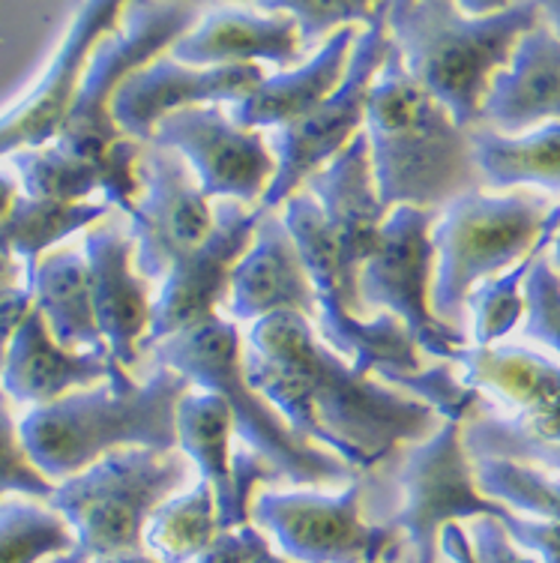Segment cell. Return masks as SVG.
<instances>
[{
    "label": "cell",
    "instance_id": "1",
    "mask_svg": "<svg viewBox=\"0 0 560 563\" xmlns=\"http://www.w3.org/2000/svg\"><path fill=\"white\" fill-rule=\"evenodd\" d=\"M246 347L249 387L279 411L297 438L342 459L354 474L441 429V417L422 401L356 375L303 314H270L252 324Z\"/></svg>",
    "mask_w": 560,
    "mask_h": 563
},
{
    "label": "cell",
    "instance_id": "2",
    "mask_svg": "<svg viewBox=\"0 0 560 563\" xmlns=\"http://www.w3.org/2000/svg\"><path fill=\"white\" fill-rule=\"evenodd\" d=\"M363 126L377 198L387 210H443L453 198L483 189L471 130L408 76L393 43L369 87Z\"/></svg>",
    "mask_w": 560,
    "mask_h": 563
},
{
    "label": "cell",
    "instance_id": "3",
    "mask_svg": "<svg viewBox=\"0 0 560 563\" xmlns=\"http://www.w3.org/2000/svg\"><path fill=\"white\" fill-rule=\"evenodd\" d=\"M542 22L539 3H504L464 15L450 0L387 3V33L408 76L462 126L476 130L492 78L507 69L518 40Z\"/></svg>",
    "mask_w": 560,
    "mask_h": 563
},
{
    "label": "cell",
    "instance_id": "4",
    "mask_svg": "<svg viewBox=\"0 0 560 563\" xmlns=\"http://www.w3.org/2000/svg\"><path fill=\"white\" fill-rule=\"evenodd\" d=\"M189 387L184 375L156 366L130 393L99 384L33 408L19 422V438L40 474L61 483L118 450L172 453L177 450V405Z\"/></svg>",
    "mask_w": 560,
    "mask_h": 563
},
{
    "label": "cell",
    "instance_id": "5",
    "mask_svg": "<svg viewBox=\"0 0 560 563\" xmlns=\"http://www.w3.org/2000/svg\"><path fill=\"white\" fill-rule=\"evenodd\" d=\"M151 354L160 368H172L201 393H213L226 401L234 434L246 450L276 467L282 479L294 486H321L356 477L342 459L297 438L279 411H273L255 387H249L243 336L234 321L213 314L193 330L153 345Z\"/></svg>",
    "mask_w": 560,
    "mask_h": 563
},
{
    "label": "cell",
    "instance_id": "6",
    "mask_svg": "<svg viewBox=\"0 0 560 563\" xmlns=\"http://www.w3.org/2000/svg\"><path fill=\"white\" fill-rule=\"evenodd\" d=\"M455 363L483 393L462 426L468 459H509L560 477V363L525 345H468Z\"/></svg>",
    "mask_w": 560,
    "mask_h": 563
},
{
    "label": "cell",
    "instance_id": "7",
    "mask_svg": "<svg viewBox=\"0 0 560 563\" xmlns=\"http://www.w3.org/2000/svg\"><path fill=\"white\" fill-rule=\"evenodd\" d=\"M193 479L184 453L118 450L54 486L48 509L69 525L73 552L48 563H94L102 558L144 552V528L156 509L180 495Z\"/></svg>",
    "mask_w": 560,
    "mask_h": 563
},
{
    "label": "cell",
    "instance_id": "8",
    "mask_svg": "<svg viewBox=\"0 0 560 563\" xmlns=\"http://www.w3.org/2000/svg\"><path fill=\"white\" fill-rule=\"evenodd\" d=\"M551 201L537 192L474 189L443 207L431 228L435 276L429 303L435 318L462 330L464 300L476 285L525 258L549 222Z\"/></svg>",
    "mask_w": 560,
    "mask_h": 563
},
{
    "label": "cell",
    "instance_id": "9",
    "mask_svg": "<svg viewBox=\"0 0 560 563\" xmlns=\"http://www.w3.org/2000/svg\"><path fill=\"white\" fill-rule=\"evenodd\" d=\"M282 222L297 243L303 267L312 279L318 318L315 330L323 345L339 357H351L356 375H389V372H420V347L393 314L366 318L356 297V276L348 271L323 213L306 189L294 192L282 205Z\"/></svg>",
    "mask_w": 560,
    "mask_h": 563
},
{
    "label": "cell",
    "instance_id": "10",
    "mask_svg": "<svg viewBox=\"0 0 560 563\" xmlns=\"http://www.w3.org/2000/svg\"><path fill=\"white\" fill-rule=\"evenodd\" d=\"M389 479L387 528L405 537L410 563H438V537L447 525L497 519L504 528L516 512L485 498L474 483V465L464 453L462 426L441 429L402 453Z\"/></svg>",
    "mask_w": 560,
    "mask_h": 563
},
{
    "label": "cell",
    "instance_id": "11",
    "mask_svg": "<svg viewBox=\"0 0 560 563\" xmlns=\"http://www.w3.org/2000/svg\"><path fill=\"white\" fill-rule=\"evenodd\" d=\"M123 31L108 33L90 52L76 102L69 109L57 147L87 163H99L123 132L111 118V99L120 85L144 66L160 60L201 22L205 7L198 3H130L123 7Z\"/></svg>",
    "mask_w": 560,
    "mask_h": 563
},
{
    "label": "cell",
    "instance_id": "12",
    "mask_svg": "<svg viewBox=\"0 0 560 563\" xmlns=\"http://www.w3.org/2000/svg\"><path fill=\"white\" fill-rule=\"evenodd\" d=\"M438 210L396 207L389 210L375 252L356 273V297L363 309H387L414 345L431 357L459 360L471 342L462 330L435 318L429 303L431 273H435V246L431 228Z\"/></svg>",
    "mask_w": 560,
    "mask_h": 563
},
{
    "label": "cell",
    "instance_id": "13",
    "mask_svg": "<svg viewBox=\"0 0 560 563\" xmlns=\"http://www.w3.org/2000/svg\"><path fill=\"white\" fill-rule=\"evenodd\" d=\"M387 52V3H375V15L369 19L366 31L356 36L339 87L306 118L294 120L292 126L273 130V139H267L270 153L276 159V174L261 198V210L273 213L276 207L285 205L294 192H300V186H306L315 172H321L323 165L345 147L348 141L360 135L363 120H366L369 87L375 81Z\"/></svg>",
    "mask_w": 560,
    "mask_h": 563
},
{
    "label": "cell",
    "instance_id": "14",
    "mask_svg": "<svg viewBox=\"0 0 560 563\" xmlns=\"http://www.w3.org/2000/svg\"><path fill=\"white\" fill-rule=\"evenodd\" d=\"M360 498V477L339 495L261 492L252 498L249 519L294 563H399L405 537L387 525H369Z\"/></svg>",
    "mask_w": 560,
    "mask_h": 563
},
{
    "label": "cell",
    "instance_id": "15",
    "mask_svg": "<svg viewBox=\"0 0 560 563\" xmlns=\"http://www.w3.org/2000/svg\"><path fill=\"white\" fill-rule=\"evenodd\" d=\"M151 144L174 151L193 172L201 196L259 207L276 159L261 132L240 130L219 106L174 111L153 130Z\"/></svg>",
    "mask_w": 560,
    "mask_h": 563
},
{
    "label": "cell",
    "instance_id": "16",
    "mask_svg": "<svg viewBox=\"0 0 560 563\" xmlns=\"http://www.w3.org/2000/svg\"><path fill=\"white\" fill-rule=\"evenodd\" d=\"M264 210L226 201L213 210V228L189 255L174 261L162 276L160 294L151 303V327L141 347H153L165 339L193 330L213 318L231 288V273L255 238Z\"/></svg>",
    "mask_w": 560,
    "mask_h": 563
},
{
    "label": "cell",
    "instance_id": "17",
    "mask_svg": "<svg viewBox=\"0 0 560 563\" xmlns=\"http://www.w3.org/2000/svg\"><path fill=\"white\" fill-rule=\"evenodd\" d=\"M141 196L130 217L132 264L144 282L162 279L174 261L201 243L213 228L210 201L174 151L147 144L139 159Z\"/></svg>",
    "mask_w": 560,
    "mask_h": 563
},
{
    "label": "cell",
    "instance_id": "18",
    "mask_svg": "<svg viewBox=\"0 0 560 563\" xmlns=\"http://www.w3.org/2000/svg\"><path fill=\"white\" fill-rule=\"evenodd\" d=\"M123 3H81L54 52L52 64L31 93L0 118V159L19 151H40L57 141L76 102L90 52L99 40L118 31Z\"/></svg>",
    "mask_w": 560,
    "mask_h": 563
},
{
    "label": "cell",
    "instance_id": "19",
    "mask_svg": "<svg viewBox=\"0 0 560 563\" xmlns=\"http://www.w3.org/2000/svg\"><path fill=\"white\" fill-rule=\"evenodd\" d=\"M264 81L261 66H184L160 57L130 76L111 99V118L132 141L151 144L162 120L184 109L234 106Z\"/></svg>",
    "mask_w": 560,
    "mask_h": 563
},
{
    "label": "cell",
    "instance_id": "20",
    "mask_svg": "<svg viewBox=\"0 0 560 563\" xmlns=\"http://www.w3.org/2000/svg\"><path fill=\"white\" fill-rule=\"evenodd\" d=\"M106 380L114 393H130L135 380L108 351H66L52 339L43 314L31 309L15 330L0 363V390L22 405H52L73 390Z\"/></svg>",
    "mask_w": 560,
    "mask_h": 563
},
{
    "label": "cell",
    "instance_id": "21",
    "mask_svg": "<svg viewBox=\"0 0 560 563\" xmlns=\"http://www.w3.org/2000/svg\"><path fill=\"white\" fill-rule=\"evenodd\" d=\"M172 60L184 66H300L306 60L300 31L273 3L210 7L201 22L174 43Z\"/></svg>",
    "mask_w": 560,
    "mask_h": 563
},
{
    "label": "cell",
    "instance_id": "22",
    "mask_svg": "<svg viewBox=\"0 0 560 563\" xmlns=\"http://www.w3.org/2000/svg\"><path fill=\"white\" fill-rule=\"evenodd\" d=\"M228 312L234 321L259 324L270 314L294 312L306 321L318 318L312 279L303 267L297 243L282 217L264 210L255 238L231 273Z\"/></svg>",
    "mask_w": 560,
    "mask_h": 563
},
{
    "label": "cell",
    "instance_id": "23",
    "mask_svg": "<svg viewBox=\"0 0 560 563\" xmlns=\"http://www.w3.org/2000/svg\"><path fill=\"white\" fill-rule=\"evenodd\" d=\"M132 255H135L132 238L120 228L87 231L85 258L90 271V288H94L99 336L114 363L127 372L139 363L141 342L151 327L147 282L132 267Z\"/></svg>",
    "mask_w": 560,
    "mask_h": 563
},
{
    "label": "cell",
    "instance_id": "24",
    "mask_svg": "<svg viewBox=\"0 0 560 563\" xmlns=\"http://www.w3.org/2000/svg\"><path fill=\"white\" fill-rule=\"evenodd\" d=\"M306 192L321 207L342 264L356 276L375 252L389 213L377 198L366 135H354L321 172H315L306 180Z\"/></svg>",
    "mask_w": 560,
    "mask_h": 563
},
{
    "label": "cell",
    "instance_id": "25",
    "mask_svg": "<svg viewBox=\"0 0 560 563\" xmlns=\"http://www.w3.org/2000/svg\"><path fill=\"white\" fill-rule=\"evenodd\" d=\"M546 123H560V40L539 22L518 40L507 69L492 78L480 126L525 135Z\"/></svg>",
    "mask_w": 560,
    "mask_h": 563
},
{
    "label": "cell",
    "instance_id": "26",
    "mask_svg": "<svg viewBox=\"0 0 560 563\" xmlns=\"http://www.w3.org/2000/svg\"><path fill=\"white\" fill-rule=\"evenodd\" d=\"M356 36H360L356 27H342L300 66H294L288 73L264 76V81L249 97L231 106L228 118L234 120L240 130L252 132L282 130V126H292L294 120L306 118L339 87Z\"/></svg>",
    "mask_w": 560,
    "mask_h": 563
},
{
    "label": "cell",
    "instance_id": "27",
    "mask_svg": "<svg viewBox=\"0 0 560 563\" xmlns=\"http://www.w3.org/2000/svg\"><path fill=\"white\" fill-rule=\"evenodd\" d=\"M33 309L43 314L48 333L66 351H108L99 336L97 309L87 258L76 250L52 252L24 273Z\"/></svg>",
    "mask_w": 560,
    "mask_h": 563
},
{
    "label": "cell",
    "instance_id": "28",
    "mask_svg": "<svg viewBox=\"0 0 560 563\" xmlns=\"http://www.w3.org/2000/svg\"><path fill=\"white\" fill-rule=\"evenodd\" d=\"M471 147L483 186L560 192V123H546L525 135H497L476 126Z\"/></svg>",
    "mask_w": 560,
    "mask_h": 563
},
{
    "label": "cell",
    "instance_id": "29",
    "mask_svg": "<svg viewBox=\"0 0 560 563\" xmlns=\"http://www.w3.org/2000/svg\"><path fill=\"white\" fill-rule=\"evenodd\" d=\"M231 411L213 393H186L177 405V450L193 462L216 495L219 531L231 516Z\"/></svg>",
    "mask_w": 560,
    "mask_h": 563
},
{
    "label": "cell",
    "instance_id": "30",
    "mask_svg": "<svg viewBox=\"0 0 560 563\" xmlns=\"http://www.w3.org/2000/svg\"><path fill=\"white\" fill-rule=\"evenodd\" d=\"M219 533L216 495L205 479L162 504L144 528V545L160 563H193Z\"/></svg>",
    "mask_w": 560,
    "mask_h": 563
},
{
    "label": "cell",
    "instance_id": "31",
    "mask_svg": "<svg viewBox=\"0 0 560 563\" xmlns=\"http://www.w3.org/2000/svg\"><path fill=\"white\" fill-rule=\"evenodd\" d=\"M108 207L102 205H57V201H36L19 196L15 205L0 222V243L24 264V273L33 271L45 252L57 246L61 240L73 238L94 222L106 217Z\"/></svg>",
    "mask_w": 560,
    "mask_h": 563
},
{
    "label": "cell",
    "instance_id": "32",
    "mask_svg": "<svg viewBox=\"0 0 560 563\" xmlns=\"http://www.w3.org/2000/svg\"><path fill=\"white\" fill-rule=\"evenodd\" d=\"M558 225L560 205H554L549 213V222L542 228V238L537 240V246L518 264H513L509 271L485 279L483 285H476L474 291L468 294L464 309H471V318H474V347L501 345V339L509 336L518 327V321L525 318V279H528L530 267L537 264L539 255L549 252Z\"/></svg>",
    "mask_w": 560,
    "mask_h": 563
},
{
    "label": "cell",
    "instance_id": "33",
    "mask_svg": "<svg viewBox=\"0 0 560 563\" xmlns=\"http://www.w3.org/2000/svg\"><path fill=\"white\" fill-rule=\"evenodd\" d=\"M474 483L509 512L560 525V477L509 459H474Z\"/></svg>",
    "mask_w": 560,
    "mask_h": 563
},
{
    "label": "cell",
    "instance_id": "34",
    "mask_svg": "<svg viewBox=\"0 0 560 563\" xmlns=\"http://www.w3.org/2000/svg\"><path fill=\"white\" fill-rule=\"evenodd\" d=\"M15 172L22 177L24 196L36 201H57V205H85V198L102 189L99 163L78 159L61 151L57 144L40 151H19L10 156Z\"/></svg>",
    "mask_w": 560,
    "mask_h": 563
},
{
    "label": "cell",
    "instance_id": "35",
    "mask_svg": "<svg viewBox=\"0 0 560 563\" xmlns=\"http://www.w3.org/2000/svg\"><path fill=\"white\" fill-rule=\"evenodd\" d=\"M76 537L54 509L31 500H0V563H43L73 552Z\"/></svg>",
    "mask_w": 560,
    "mask_h": 563
},
{
    "label": "cell",
    "instance_id": "36",
    "mask_svg": "<svg viewBox=\"0 0 560 563\" xmlns=\"http://www.w3.org/2000/svg\"><path fill=\"white\" fill-rule=\"evenodd\" d=\"M381 380L393 390L422 401L443 422H455V426H464L483 408V393L468 387L447 363L420 368V372H389V375H381Z\"/></svg>",
    "mask_w": 560,
    "mask_h": 563
},
{
    "label": "cell",
    "instance_id": "37",
    "mask_svg": "<svg viewBox=\"0 0 560 563\" xmlns=\"http://www.w3.org/2000/svg\"><path fill=\"white\" fill-rule=\"evenodd\" d=\"M447 525L438 537V563H539L509 540L497 519Z\"/></svg>",
    "mask_w": 560,
    "mask_h": 563
},
{
    "label": "cell",
    "instance_id": "38",
    "mask_svg": "<svg viewBox=\"0 0 560 563\" xmlns=\"http://www.w3.org/2000/svg\"><path fill=\"white\" fill-rule=\"evenodd\" d=\"M521 330L525 336L560 357V276L549 264V255H539L525 279Z\"/></svg>",
    "mask_w": 560,
    "mask_h": 563
},
{
    "label": "cell",
    "instance_id": "39",
    "mask_svg": "<svg viewBox=\"0 0 560 563\" xmlns=\"http://www.w3.org/2000/svg\"><path fill=\"white\" fill-rule=\"evenodd\" d=\"M3 495L48 500L54 495V483L43 477L40 467L31 462L19 438V426L12 420L7 396L0 390V498Z\"/></svg>",
    "mask_w": 560,
    "mask_h": 563
},
{
    "label": "cell",
    "instance_id": "40",
    "mask_svg": "<svg viewBox=\"0 0 560 563\" xmlns=\"http://www.w3.org/2000/svg\"><path fill=\"white\" fill-rule=\"evenodd\" d=\"M276 10L288 12L300 31L303 55L312 57L336 31L356 27L375 15V3H273Z\"/></svg>",
    "mask_w": 560,
    "mask_h": 563
},
{
    "label": "cell",
    "instance_id": "41",
    "mask_svg": "<svg viewBox=\"0 0 560 563\" xmlns=\"http://www.w3.org/2000/svg\"><path fill=\"white\" fill-rule=\"evenodd\" d=\"M139 159L141 144L127 139V135L99 159V172H102V189L99 192L106 196V207H118L120 213H127V217L135 213V201L141 196Z\"/></svg>",
    "mask_w": 560,
    "mask_h": 563
},
{
    "label": "cell",
    "instance_id": "42",
    "mask_svg": "<svg viewBox=\"0 0 560 563\" xmlns=\"http://www.w3.org/2000/svg\"><path fill=\"white\" fill-rule=\"evenodd\" d=\"M195 563H294L288 561L285 554L273 552V545L267 542V537L252 528V525H243L238 531H219L216 540L207 545V552L198 558Z\"/></svg>",
    "mask_w": 560,
    "mask_h": 563
},
{
    "label": "cell",
    "instance_id": "43",
    "mask_svg": "<svg viewBox=\"0 0 560 563\" xmlns=\"http://www.w3.org/2000/svg\"><path fill=\"white\" fill-rule=\"evenodd\" d=\"M504 531L516 542L521 552H528L539 563H560V525L518 516L509 521Z\"/></svg>",
    "mask_w": 560,
    "mask_h": 563
},
{
    "label": "cell",
    "instance_id": "44",
    "mask_svg": "<svg viewBox=\"0 0 560 563\" xmlns=\"http://www.w3.org/2000/svg\"><path fill=\"white\" fill-rule=\"evenodd\" d=\"M33 309V294L28 285L10 288V291H0V363L7 357V347H10L15 330L22 327L28 312Z\"/></svg>",
    "mask_w": 560,
    "mask_h": 563
},
{
    "label": "cell",
    "instance_id": "45",
    "mask_svg": "<svg viewBox=\"0 0 560 563\" xmlns=\"http://www.w3.org/2000/svg\"><path fill=\"white\" fill-rule=\"evenodd\" d=\"M22 276H24L22 261L12 255L10 246H3V243H0V291L19 288V285H22Z\"/></svg>",
    "mask_w": 560,
    "mask_h": 563
},
{
    "label": "cell",
    "instance_id": "46",
    "mask_svg": "<svg viewBox=\"0 0 560 563\" xmlns=\"http://www.w3.org/2000/svg\"><path fill=\"white\" fill-rule=\"evenodd\" d=\"M15 198H19L15 180H12L7 172H0V222L7 219V213H10L12 205H15Z\"/></svg>",
    "mask_w": 560,
    "mask_h": 563
},
{
    "label": "cell",
    "instance_id": "47",
    "mask_svg": "<svg viewBox=\"0 0 560 563\" xmlns=\"http://www.w3.org/2000/svg\"><path fill=\"white\" fill-rule=\"evenodd\" d=\"M539 15H542V24L560 40V3H539Z\"/></svg>",
    "mask_w": 560,
    "mask_h": 563
},
{
    "label": "cell",
    "instance_id": "48",
    "mask_svg": "<svg viewBox=\"0 0 560 563\" xmlns=\"http://www.w3.org/2000/svg\"><path fill=\"white\" fill-rule=\"evenodd\" d=\"M94 563H160L153 554L147 552H132V554H118V558H102Z\"/></svg>",
    "mask_w": 560,
    "mask_h": 563
},
{
    "label": "cell",
    "instance_id": "49",
    "mask_svg": "<svg viewBox=\"0 0 560 563\" xmlns=\"http://www.w3.org/2000/svg\"><path fill=\"white\" fill-rule=\"evenodd\" d=\"M546 255H549V264L554 267V273L560 276V225H558V231H554V240H551V246H549V252H546Z\"/></svg>",
    "mask_w": 560,
    "mask_h": 563
}]
</instances>
